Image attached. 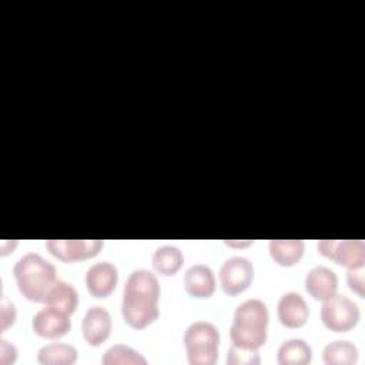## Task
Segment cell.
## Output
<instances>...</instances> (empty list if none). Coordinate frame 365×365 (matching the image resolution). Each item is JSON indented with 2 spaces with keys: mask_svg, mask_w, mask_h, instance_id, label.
Returning a JSON list of instances; mask_svg holds the SVG:
<instances>
[{
  "mask_svg": "<svg viewBox=\"0 0 365 365\" xmlns=\"http://www.w3.org/2000/svg\"><path fill=\"white\" fill-rule=\"evenodd\" d=\"M161 288L158 278L148 269H134L125 281L121 301L124 321L135 329L153 324L158 315V299Z\"/></svg>",
  "mask_w": 365,
  "mask_h": 365,
  "instance_id": "6da1fadb",
  "label": "cell"
},
{
  "mask_svg": "<svg viewBox=\"0 0 365 365\" xmlns=\"http://www.w3.org/2000/svg\"><path fill=\"white\" fill-rule=\"evenodd\" d=\"M268 319L269 314L264 301L258 298L242 301L235 308L230 327L232 345L247 349H259L267 341Z\"/></svg>",
  "mask_w": 365,
  "mask_h": 365,
  "instance_id": "7a4b0ae2",
  "label": "cell"
},
{
  "mask_svg": "<svg viewBox=\"0 0 365 365\" xmlns=\"http://www.w3.org/2000/svg\"><path fill=\"white\" fill-rule=\"evenodd\" d=\"M13 274L21 295L33 302H44L57 281L56 267L36 252L20 257L13 267Z\"/></svg>",
  "mask_w": 365,
  "mask_h": 365,
  "instance_id": "3957f363",
  "label": "cell"
},
{
  "mask_svg": "<svg viewBox=\"0 0 365 365\" xmlns=\"http://www.w3.org/2000/svg\"><path fill=\"white\" fill-rule=\"evenodd\" d=\"M184 346L191 365H212L218 359L220 332L210 321H195L184 332Z\"/></svg>",
  "mask_w": 365,
  "mask_h": 365,
  "instance_id": "277c9868",
  "label": "cell"
},
{
  "mask_svg": "<svg viewBox=\"0 0 365 365\" xmlns=\"http://www.w3.org/2000/svg\"><path fill=\"white\" fill-rule=\"evenodd\" d=\"M361 318L358 304L345 294H334L322 301L321 321L334 332H346L352 329Z\"/></svg>",
  "mask_w": 365,
  "mask_h": 365,
  "instance_id": "5b68a950",
  "label": "cell"
},
{
  "mask_svg": "<svg viewBox=\"0 0 365 365\" xmlns=\"http://www.w3.org/2000/svg\"><path fill=\"white\" fill-rule=\"evenodd\" d=\"M317 248L321 255L345 268L365 265V242L362 240H321Z\"/></svg>",
  "mask_w": 365,
  "mask_h": 365,
  "instance_id": "8992f818",
  "label": "cell"
},
{
  "mask_svg": "<svg viewBox=\"0 0 365 365\" xmlns=\"http://www.w3.org/2000/svg\"><path fill=\"white\" fill-rule=\"evenodd\" d=\"M218 274L222 291L228 295H237L251 285L254 279V265L248 258L235 255L222 262Z\"/></svg>",
  "mask_w": 365,
  "mask_h": 365,
  "instance_id": "52a82bcc",
  "label": "cell"
},
{
  "mask_svg": "<svg viewBox=\"0 0 365 365\" xmlns=\"http://www.w3.org/2000/svg\"><path fill=\"white\" fill-rule=\"evenodd\" d=\"M104 242L101 240H48L46 248L51 255L64 262H74L96 257Z\"/></svg>",
  "mask_w": 365,
  "mask_h": 365,
  "instance_id": "ba28073f",
  "label": "cell"
},
{
  "mask_svg": "<svg viewBox=\"0 0 365 365\" xmlns=\"http://www.w3.org/2000/svg\"><path fill=\"white\" fill-rule=\"evenodd\" d=\"M31 328L34 334L46 339H57L64 336L71 329L70 314H66L54 307L46 305L33 315Z\"/></svg>",
  "mask_w": 365,
  "mask_h": 365,
  "instance_id": "9c48e42d",
  "label": "cell"
},
{
  "mask_svg": "<svg viewBox=\"0 0 365 365\" xmlns=\"http://www.w3.org/2000/svg\"><path fill=\"white\" fill-rule=\"evenodd\" d=\"M81 332L86 342L91 346L101 345L111 332V315L110 312L100 307H90L81 321Z\"/></svg>",
  "mask_w": 365,
  "mask_h": 365,
  "instance_id": "30bf717a",
  "label": "cell"
},
{
  "mask_svg": "<svg viewBox=\"0 0 365 365\" xmlns=\"http://www.w3.org/2000/svg\"><path fill=\"white\" fill-rule=\"evenodd\" d=\"M118 282L117 267L108 261L93 264L86 272V285L96 298H107Z\"/></svg>",
  "mask_w": 365,
  "mask_h": 365,
  "instance_id": "8fae6325",
  "label": "cell"
},
{
  "mask_svg": "<svg viewBox=\"0 0 365 365\" xmlns=\"http://www.w3.org/2000/svg\"><path fill=\"white\" fill-rule=\"evenodd\" d=\"M278 319L287 328H301L309 317V308L304 297L289 291L279 297L277 305Z\"/></svg>",
  "mask_w": 365,
  "mask_h": 365,
  "instance_id": "7c38bea8",
  "label": "cell"
},
{
  "mask_svg": "<svg viewBox=\"0 0 365 365\" xmlns=\"http://www.w3.org/2000/svg\"><path fill=\"white\" fill-rule=\"evenodd\" d=\"M305 288L314 299L325 301L336 294L338 277L331 268L317 265L307 272Z\"/></svg>",
  "mask_w": 365,
  "mask_h": 365,
  "instance_id": "4fadbf2b",
  "label": "cell"
},
{
  "mask_svg": "<svg viewBox=\"0 0 365 365\" xmlns=\"http://www.w3.org/2000/svg\"><path fill=\"white\" fill-rule=\"evenodd\" d=\"M184 288L194 298H208L215 291V275L205 264H194L184 274Z\"/></svg>",
  "mask_w": 365,
  "mask_h": 365,
  "instance_id": "5bb4252c",
  "label": "cell"
},
{
  "mask_svg": "<svg viewBox=\"0 0 365 365\" xmlns=\"http://www.w3.org/2000/svg\"><path fill=\"white\" fill-rule=\"evenodd\" d=\"M268 248L274 262L281 267H291L302 258L305 244L302 240H271Z\"/></svg>",
  "mask_w": 365,
  "mask_h": 365,
  "instance_id": "9a60e30c",
  "label": "cell"
},
{
  "mask_svg": "<svg viewBox=\"0 0 365 365\" xmlns=\"http://www.w3.org/2000/svg\"><path fill=\"white\" fill-rule=\"evenodd\" d=\"M44 302L46 305L54 307L71 315L78 305V292L70 282L57 279L56 284L50 288Z\"/></svg>",
  "mask_w": 365,
  "mask_h": 365,
  "instance_id": "2e32d148",
  "label": "cell"
},
{
  "mask_svg": "<svg viewBox=\"0 0 365 365\" xmlns=\"http://www.w3.org/2000/svg\"><path fill=\"white\" fill-rule=\"evenodd\" d=\"M312 359V349L301 338H289L278 348L277 361L279 365H305Z\"/></svg>",
  "mask_w": 365,
  "mask_h": 365,
  "instance_id": "e0dca14e",
  "label": "cell"
},
{
  "mask_svg": "<svg viewBox=\"0 0 365 365\" xmlns=\"http://www.w3.org/2000/svg\"><path fill=\"white\" fill-rule=\"evenodd\" d=\"M77 356L76 346L61 342L47 344L37 352V361L44 365H71L77 361Z\"/></svg>",
  "mask_w": 365,
  "mask_h": 365,
  "instance_id": "ac0fdd59",
  "label": "cell"
},
{
  "mask_svg": "<svg viewBox=\"0 0 365 365\" xmlns=\"http://www.w3.org/2000/svg\"><path fill=\"white\" fill-rule=\"evenodd\" d=\"M182 262L184 255L175 245H161L154 251L151 257L154 269L163 275H174L181 268Z\"/></svg>",
  "mask_w": 365,
  "mask_h": 365,
  "instance_id": "d6986e66",
  "label": "cell"
},
{
  "mask_svg": "<svg viewBox=\"0 0 365 365\" xmlns=\"http://www.w3.org/2000/svg\"><path fill=\"white\" fill-rule=\"evenodd\" d=\"M358 348L349 341H334L325 345L322 358L327 365H352L358 361Z\"/></svg>",
  "mask_w": 365,
  "mask_h": 365,
  "instance_id": "ffe728a7",
  "label": "cell"
},
{
  "mask_svg": "<svg viewBox=\"0 0 365 365\" xmlns=\"http://www.w3.org/2000/svg\"><path fill=\"white\" fill-rule=\"evenodd\" d=\"M101 362L104 365H113V364H137V365H145L147 359L134 348L124 345V344H115L110 346L103 358Z\"/></svg>",
  "mask_w": 365,
  "mask_h": 365,
  "instance_id": "44dd1931",
  "label": "cell"
},
{
  "mask_svg": "<svg viewBox=\"0 0 365 365\" xmlns=\"http://www.w3.org/2000/svg\"><path fill=\"white\" fill-rule=\"evenodd\" d=\"M261 362L258 349H247L237 345H231L227 352V364L230 365H255Z\"/></svg>",
  "mask_w": 365,
  "mask_h": 365,
  "instance_id": "7402d4cb",
  "label": "cell"
},
{
  "mask_svg": "<svg viewBox=\"0 0 365 365\" xmlns=\"http://www.w3.org/2000/svg\"><path fill=\"white\" fill-rule=\"evenodd\" d=\"M346 281H348L349 288H351L355 294H358L361 298H364V295H365V292H364V288H365L364 265H362V267H355V268H348Z\"/></svg>",
  "mask_w": 365,
  "mask_h": 365,
  "instance_id": "603a6c76",
  "label": "cell"
},
{
  "mask_svg": "<svg viewBox=\"0 0 365 365\" xmlns=\"http://www.w3.org/2000/svg\"><path fill=\"white\" fill-rule=\"evenodd\" d=\"M16 307L11 301H9V298L3 297L1 299V329L4 331L6 328H9L10 325L14 324L16 319Z\"/></svg>",
  "mask_w": 365,
  "mask_h": 365,
  "instance_id": "cb8c5ba5",
  "label": "cell"
},
{
  "mask_svg": "<svg viewBox=\"0 0 365 365\" xmlns=\"http://www.w3.org/2000/svg\"><path fill=\"white\" fill-rule=\"evenodd\" d=\"M17 359V348L6 339L0 341V364L9 365Z\"/></svg>",
  "mask_w": 365,
  "mask_h": 365,
  "instance_id": "d4e9b609",
  "label": "cell"
},
{
  "mask_svg": "<svg viewBox=\"0 0 365 365\" xmlns=\"http://www.w3.org/2000/svg\"><path fill=\"white\" fill-rule=\"evenodd\" d=\"M227 245L230 247H247L250 244H252V241H245V242H234V241H225Z\"/></svg>",
  "mask_w": 365,
  "mask_h": 365,
  "instance_id": "484cf974",
  "label": "cell"
}]
</instances>
